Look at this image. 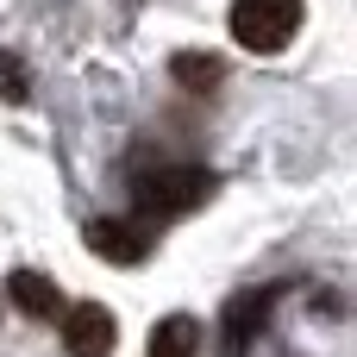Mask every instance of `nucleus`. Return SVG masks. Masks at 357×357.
Segmentation results:
<instances>
[{
	"label": "nucleus",
	"mask_w": 357,
	"mask_h": 357,
	"mask_svg": "<svg viewBox=\"0 0 357 357\" xmlns=\"http://www.w3.org/2000/svg\"><path fill=\"white\" fill-rule=\"evenodd\" d=\"M213 188H220V182H213V169H188V163L157 169V176H138V226L182 220V213H195Z\"/></svg>",
	"instance_id": "f257e3e1"
},
{
	"label": "nucleus",
	"mask_w": 357,
	"mask_h": 357,
	"mask_svg": "<svg viewBox=\"0 0 357 357\" xmlns=\"http://www.w3.org/2000/svg\"><path fill=\"white\" fill-rule=\"evenodd\" d=\"M232 38L257 56L289 50V38L301 31V0H232Z\"/></svg>",
	"instance_id": "f03ea898"
},
{
	"label": "nucleus",
	"mask_w": 357,
	"mask_h": 357,
	"mask_svg": "<svg viewBox=\"0 0 357 357\" xmlns=\"http://www.w3.org/2000/svg\"><path fill=\"white\" fill-rule=\"evenodd\" d=\"M270 307H276V289H238L220 314V351L213 357H251L257 333L270 326Z\"/></svg>",
	"instance_id": "7ed1b4c3"
},
{
	"label": "nucleus",
	"mask_w": 357,
	"mask_h": 357,
	"mask_svg": "<svg viewBox=\"0 0 357 357\" xmlns=\"http://www.w3.org/2000/svg\"><path fill=\"white\" fill-rule=\"evenodd\" d=\"M63 345H69V357H113L119 320L100 301H75V307H63Z\"/></svg>",
	"instance_id": "20e7f679"
},
{
	"label": "nucleus",
	"mask_w": 357,
	"mask_h": 357,
	"mask_svg": "<svg viewBox=\"0 0 357 357\" xmlns=\"http://www.w3.org/2000/svg\"><path fill=\"white\" fill-rule=\"evenodd\" d=\"M82 238L100 264H144L151 257V226H138V220H94Z\"/></svg>",
	"instance_id": "39448f33"
},
{
	"label": "nucleus",
	"mask_w": 357,
	"mask_h": 357,
	"mask_svg": "<svg viewBox=\"0 0 357 357\" xmlns=\"http://www.w3.org/2000/svg\"><path fill=\"white\" fill-rule=\"evenodd\" d=\"M6 295H13V307L31 314V320H56V307H63L56 282L38 276V270H13V276H6Z\"/></svg>",
	"instance_id": "423d86ee"
},
{
	"label": "nucleus",
	"mask_w": 357,
	"mask_h": 357,
	"mask_svg": "<svg viewBox=\"0 0 357 357\" xmlns=\"http://www.w3.org/2000/svg\"><path fill=\"white\" fill-rule=\"evenodd\" d=\"M144 357H201V326L188 314H169L157 333H151V351Z\"/></svg>",
	"instance_id": "0eeeda50"
},
{
	"label": "nucleus",
	"mask_w": 357,
	"mask_h": 357,
	"mask_svg": "<svg viewBox=\"0 0 357 357\" xmlns=\"http://www.w3.org/2000/svg\"><path fill=\"white\" fill-rule=\"evenodd\" d=\"M169 75L182 82V88H195V94H207L220 75H226V63L220 56H207V50H176L169 56Z\"/></svg>",
	"instance_id": "6e6552de"
},
{
	"label": "nucleus",
	"mask_w": 357,
	"mask_h": 357,
	"mask_svg": "<svg viewBox=\"0 0 357 357\" xmlns=\"http://www.w3.org/2000/svg\"><path fill=\"white\" fill-rule=\"evenodd\" d=\"M0 94H6V100H25V69H19V56H6V50H0Z\"/></svg>",
	"instance_id": "1a4fd4ad"
}]
</instances>
